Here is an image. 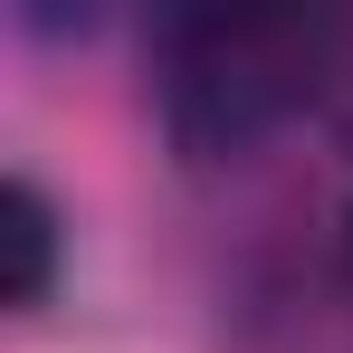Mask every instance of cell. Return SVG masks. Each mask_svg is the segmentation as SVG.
<instances>
[{"label":"cell","mask_w":353,"mask_h":353,"mask_svg":"<svg viewBox=\"0 0 353 353\" xmlns=\"http://www.w3.org/2000/svg\"><path fill=\"white\" fill-rule=\"evenodd\" d=\"M163 134L181 163H239L287 134L325 86V19L305 10H181L163 29Z\"/></svg>","instance_id":"cell-1"},{"label":"cell","mask_w":353,"mask_h":353,"mask_svg":"<svg viewBox=\"0 0 353 353\" xmlns=\"http://www.w3.org/2000/svg\"><path fill=\"white\" fill-rule=\"evenodd\" d=\"M48 287H58V201L29 172H10V191H0V296L29 315V305H48Z\"/></svg>","instance_id":"cell-2"},{"label":"cell","mask_w":353,"mask_h":353,"mask_svg":"<svg viewBox=\"0 0 353 353\" xmlns=\"http://www.w3.org/2000/svg\"><path fill=\"white\" fill-rule=\"evenodd\" d=\"M344 287H353V210H344Z\"/></svg>","instance_id":"cell-3"}]
</instances>
